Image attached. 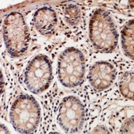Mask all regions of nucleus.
I'll use <instances>...</instances> for the list:
<instances>
[{
	"instance_id": "nucleus-10",
	"label": "nucleus",
	"mask_w": 134,
	"mask_h": 134,
	"mask_svg": "<svg viewBox=\"0 0 134 134\" xmlns=\"http://www.w3.org/2000/svg\"><path fill=\"white\" fill-rule=\"evenodd\" d=\"M120 91L124 97L129 99H133V73L127 72L120 82Z\"/></svg>"
},
{
	"instance_id": "nucleus-6",
	"label": "nucleus",
	"mask_w": 134,
	"mask_h": 134,
	"mask_svg": "<svg viewBox=\"0 0 134 134\" xmlns=\"http://www.w3.org/2000/svg\"><path fill=\"white\" fill-rule=\"evenodd\" d=\"M58 121L65 132L80 131L85 121L84 107L80 100L72 96L64 98L60 107Z\"/></svg>"
},
{
	"instance_id": "nucleus-7",
	"label": "nucleus",
	"mask_w": 134,
	"mask_h": 134,
	"mask_svg": "<svg viewBox=\"0 0 134 134\" xmlns=\"http://www.w3.org/2000/svg\"><path fill=\"white\" fill-rule=\"evenodd\" d=\"M116 70L107 62H98L91 66L88 75L91 85L97 90L106 89L114 82Z\"/></svg>"
},
{
	"instance_id": "nucleus-9",
	"label": "nucleus",
	"mask_w": 134,
	"mask_h": 134,
	"mask_svg": "<svg viewBox=\"0 0 134 134\" xmlns=\"http://www.w3.org/2000/svg\"><path fill=\"white\" fill-rule=\"evenodd\" d=\"M122 45L125 54L133 57V20L130 21L122 32Z\"/></svg>"
},
{
	"instance_id": "nucleus-2",
	"label": "nucleus",
	"mask_w": 134,
	"mask_h": 134,
	"mask_svg": "<svg viewBox=\"0 0 134 134\" xmlns=\"http://www.w3.org/2000/svg\"><path fill=\"white\" fill-rule=\"evenodd\" d=\"M90 37L100 52H110L116 47L118 34L111 17L105 11L95 12L90 23Z\"/></svg>"
},
{
	"instance_id": "nucleus-5",
	"label": "nucleus",
	"mask_w": 134,
	"mask_h": 134,
	"mask_svg": "<svg viewBox=\"0 0 134 134\" xmlns=\"http://www.w3.org/2000/svg\"><path fill=\"white\" fill-rule=\"evenodd\" d=\"M52 81V66L45 56H37L26 68L25 82L31 92L38 94L45 91Z\"/></svg>"
},
{
	"instance_id": "nucleus-3",
	"label": "nucleus",
	"mask_w": 134,
	"mask_h": 134,
	"mask_svg": "<svg viewBox=\"0 0 134 134\" xmlns=\"http://www.w3.org/2000/svg\"><path fill=\"white\" fill-rule=\"evenodd\" d=\"M85 69V58L80 50L69 48L60 56L58 77L64 87L72 88L80 85L83 82Z\"/></svg>"
},
{
	"instance_id": "nucleus-4",
	"label": "nucleus",
	"mask_w": 134,
	"mask_h": 134,
	"mask_svg": "<svg viewBox=\"0 0 134 134\" xmlns=\"http://www.w3.org/2000/svg\"><path fill=\"white\" fill-rule=\"evenodd\" d=\"M3 38L7 48L12 56H18L27 50L29 33L20 13H12L7 16L3 26Z\"/></svg>"
},
{
	"instance_id": "nucleus-1",
	"label": "nucleus",
	"mask_w": 134,
	"mask_h": 134,
	"mask_svg": "<svg viewBox=\"0 0 134 134\" xmlns=\"http://www.w3.org/2000/svg\"><path fill=\"white\" fill-rule=\"evenodd\" d=\"M10 119L18 132L32 133L40 123V108L33 97L22 95L17 99L11 109Z\"/></svg>"
},
{
	"instance_id": "nucleus-11",
	"label": "nucleus",
	"mask_w": 134,
	"mask_h": 134,
	"mask_svg": "<svg viewBox=\"0 0 134 134\" xmlns=\"http://www.w3.org/2000/svg\"><path fill=\"white\" fill-rule=\"evenodd\" d=\"M65 17L70 25H76L80 20V11L75 5H69L66 9Z\"/></svg>"
},
{
	"instance_id": "nucleus-8",
	"label": "nucleus",
	"mask_w": 134,
	"mask_h": 134,
	"mask_svg": "<svg viewBox=\"0 0 134 134\" xmlns=\"http://www.w3.org/2000/svg\"><path fill=\"white\" fill-rule=\"evenodd\" d=\"M34 22L38 30L44 35L52 34L57 24V15L50 8H42L36 11Z\"/></svg>"
}]
</instances>
